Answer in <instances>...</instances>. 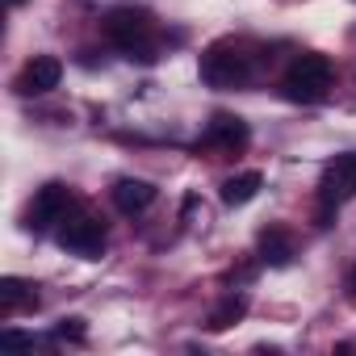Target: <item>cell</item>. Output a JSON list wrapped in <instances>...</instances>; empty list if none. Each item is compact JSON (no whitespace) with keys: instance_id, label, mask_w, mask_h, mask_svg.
Wrapping results in <instances>:
<instances>
[{"instance_id":"4","label":"cell","mask_w":356,"mask_h":356,"mask_svg":"<svg viewBox=\"0 0 356 356\" xmlns=\"http://www.w3.org/2000/svg\"><path fill=\"white\" fill-rule=\"evenodd\" d=\"M55 239L63 252L72 256H84V260H97L105 252V222L92 214V210H67V218L55 227Z\"/></svg>"},{"instance_id":"9","label":"cell","mask_w":356,"mask_h":356,"mask_svg":"<svg viewBox=\"0 0 356 356\" xmlns=\"http://www.w3.org/2000/svg\"><path fill=\"white\" fill-rule=\"evenodd\" d=\"M151 202H155V185L151 181H134V176H126V181H118L113 185V206L122 210V214H143V210H151Z\"/></svg>"},{"instance_id":"2","label":"cell","mask_w":356,"mask_h":356,"mask_svg":"<svg viewBox=\"0 0 356 356\" xmlns=\"http://www.w3.org/2000/svg\"><path fill=\"white\" fill-rule=\"evenodd\" d=\"M105 38L126 55V59H155V22L143 9H113L105 17Z\"/></svg>"},{"instance_id":"8","label":"cell","mask_w":356,"mask_h":356,"mask_svg":"<svg viewBox=\"0 0 356 356\" xmlns=\"http://www.w3.org/2000/svg\"><path fill=\"white\" fill-rule=\"evenodd\" d=\"M248 138H252V130H248V122L243 118H235V113H214V122L206 126V147L210 151H218V155H239L243 147H248Z\"/></svg>"},{"instance_id":"6","label":"cell","mask_w":356,"mask_h":356,"mask_svg":"<svg viewBox=\"0 0 356 356\" xmlns=\"http://www.w3.org/2000/svg\"><path fill=\"white\" fill-rule=\"evenodd\" d=\"M67 210H72V189L63 181H51V185H42L34 193V202L26 210V227L30 231H51V227H59L67 218Z\"/></svg>"},{"instance_id":"7","label":"cell","mask_w":356,"mask_h":356,"mask_svg":"<svg viewBox=\"0 0 356 356\" xmlns=\"http://www.w3.org/2000/svg\"><path fill=\"white\" fill-rule=\"evenodd\" d=\"M59 80H63V63H59L55 55H34V59L17 72L13 92H17V97H47L51 88H59Z\"/></svg>"},{"instance_id":"13","label":"cell","mask_w":356,"mask_h":356,"mask_svg":"<svg viewBox=\"0 0 356 356\" xmlns=\"http://www.w3.org/2000/svg\"><path fill=\"white\" fill-rule=\"evenodd\" d=\"M243 314H248V298H243V293H227V298L210 310V323H206V327H210V331H227V327L239 323Z\"/></svg>"},{"instance_id":"5","label":"cell","mask_w":356,"mask_h":356,"mask_svg":"<svg viewBox=\"0 0 356 356\" xmlns=\"http://www.w3.org/2000/svg\"><path fill=\"white\" fill-rule=\"evenodd\" d=\"M356 197V151H343V155H335L327 168H323V176H318V202L323 206H343V202H352Z\"/></svg>"},{"instance_id":"16","label":"cell","mask_w":356,"mask_h":356,"mask_svg":"<svg viewBox=\"0 0 356 356\" xmlns=\"http://www.w3.org/2000/svg\"><path fill=\"white\" fill-rule=\"evenodd\" d=\"M13 5H22V0H13Z\"/></svg>"},{"instance_id":"15","label":"cell","mask_w":356,"mask_h":356,"mask_svg":"<svg viewBox=\"0 0 356 356\" xmlns=\"http://www.w3.org/2000/svg\"><path fill=\"white\" fill-rule=\"evenodd\" d=\"M0 343H22V348H34L38 339H34V335H22V331H13V327H5V331H0Z\"/></svg>"},{"instance_id":"12","label":"cell","mask_w":356,"mask_h":356,"mask_svg":"<svg viewBox=\"0 0 356 356\" xmlns=\"http://www.w3.org/2000/svg\"><path fill=\"white\" fill-rule=\"evenodd\" d=\"M34 306H38V293L30 281H22V277L0 281V314H17V310H34Z\"/></svg>"},{"instance_id":"3","label":"cell","mask_w":356,"mask_h":356,"mask_svg":"<svg viewBox=\"0 0 356 356\" xmlns=\"http://www.w3.org/2000/svg\"><path fill=\"white\" fill-rule=\"evenodd\" d=\"M202 80L210 88H239L252 80V55L239 42H214L202 55Z\"/></svg>"},{"instance_id":"1","label":"cell","mask_w":356,"mask_h":356,"mask_svg":"<svg viewBox=\"0 0 356 356\" xmlns=\"http://www.w3.org/2000/svg\"><path fill=\"white\" fill-rule=\"evenodd\" d=\"M331 84H335V67H331V59L327 55H298L289 67H285V76H281V92L289 97V101H298V105H318V101H327V92H331Z\"/></svg>"},{"instance_id":"11","label":"cell","mask_w":356,"mask_h":356,"mask_svg":"<svg viewBox=\"0 0 356 356\" xmlns=\"http://www.w3.org/2000/svg\"><path fill=\"white\" fill-rule=\"evenodd\" d=\"M260 189H264V176H260L256 168H248V172H235L231 181H222V206L239 210V206H248V202H252Z\"/></svg>"},{"instance_id":"10","label":"cell","mask_w":356,"mask_h":356,"mask_svg":"<svg viewBox=\"0 0 356 356\" xmlns=\"http://www.w3.org/2000/svg\"><path fill=\"white\" fill-rule=\"evenodd\" d=\"M293 256H298V243H293V235L285 227H264L260 231V260L268 268H285Z\"/></svg>"},{"instance_id":"14","label":"cell","mask_w":356,"mask_h":356,"mask_svg":"<svg viewBox=\"0 0 356 356\" xmlns=\"http://www.w3.org/2000/svg\"><path fill=\"white\" fill-rule=\"evenodd\" d=\"M55 335L59 339H76V343H84V318H59V327H55Z\"/></svg>"}]
</instances>
